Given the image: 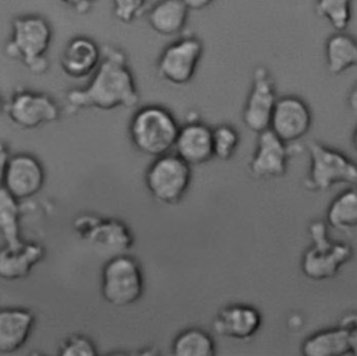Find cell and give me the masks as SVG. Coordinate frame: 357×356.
Here are the masks:
<instances>
[{
  "instance_id": "1",
  "label": "cell",
  "mask_w": 357,
  "mask_h": 356,
  "mask_svg": "<svg viewBox=\"0 0 357 356\" xmlns=\"http://www.w3.org/2000/svg\"><path fill=\"white\" fill-rule=\"evenodd\" d=\"M102 52V60L91 81L82 88L67 92L66 101L70 109L113 110L138 103L139 92L124 52L110 45H105Z\"/></svg>"
},
{
  "instance_id": "2",
  "label": "cell",
  "mask_w": 357,
  "mask_h": 356,
  "mask_svg": "<svg viewBox=\"0 0 357 356\" xmlns=\"http://www.w3.org/2000/svg\"><path fill=\"white\" fill-rule=\"evenodd\" d=\"M52 42V27L40 15H18L11 22L6 54L22 63L31 73L43 74L47 67V50Z\"/></svg>"
},
{
  "instance_id": "3",
  "label": "cell",
  "mask_w": 357,
  "mask_h": 356,
  "mask_svg": "<svg viewBox=\"0 0 357 356\" xmlns=\"http://www.w3.org/2000/svg\"><path fill=\"white\" fill-rule=\"evenodd\" d=\"M180 127L170 110L159 105H146L132 114L128 135L137 151L158 158L174 148Z\"/></svg>"
},
{
  "instance_id": "4",
  "label": "cell",
  "mask_w": 357,
  "mask_h": 356,
  "mask_svg": "<svg viewBox=\"0 0 357 356\" xmlns=\"http://www.w3.org/2000/svg\"><path fill=\"white\" fill-rule=\"evenodd\" d=\"M308 235L312 243L301 257L303 275L311 281L333 279L353 258L351 246L331 239L328 223L324 221H312L308 225Z\"/></svg>"
},
{
  "instance_id": "5",
  "label": "cell",
  "mask_w": 357,
  "mask_h": 356,
  "mask_svg": "<svg viewBox=\"0 0 357 356\" xmlns=\"http://www.w3.org/2000/svg\"><path fill=\"white\" fill-rule=\"evenodd\" d=\"M145 278L138 260L128 253L110 255L100 271V295L114 307L135 304L144 295Z\"/></svg>"
},
{
  "instance_id": "6",
  "label": "cell",
  "mask_w": 357,
  "mask_h": 356,
  "mask_svg": "<svg viewBox=\"0 0 357 356\" xmlns=\"http://www.w3.org/2000/svg\"><path fill=\"white\" fill-rule=\"evenodd\" d=\"M177 154L153 158L145 172V186L153 200L163 205H176L187 194L192 170Z\"/></svg>"
},
{
  "instance_id": "7",
  "label": "cell",
  "mask_w": 357,
  "mask_h": 356,
  "mask_svg": "<svg viewBox=\"0 0 357 356\" xmlns=\"http://www.w3.org/2000/svg\"><path fill=\"white\" fill-rule=\"evenodd\" d=\"M310 170L305 186L312 191H326L337 184H357V162L343 152L318 141H308Z\"/></svg>"
},
{
  "instance_id": "8",
  "label": "cell",
  "mask_w": 357,
  "mask_h": 356,
  "mask_svg": "<svg viewBox=\"0 0 357 356\" xmlns=\"http://www.w3.org/2000/svg\"><path fill=\"white\" fill-rule=\"evenodd\" d=\"M73 228L79 239L110 255L127 253L135 243L131 229L114 218L82 214L74 219Z\"/></svg>"
},
{
  "instance_id": "9",
  "label": "cell",
  "mask_w": 357,
  "mask_h": 356,
  "mask_svg": "<svg viewBox=\"0 0 357 356\" xmlns=\"http://www.w3.org/2000/svg\"><path fill=\"white\" fill-rule=\"evenodd\" d=\"M204 54V45L197 36H181L169 43L156 61L159 78L172 85L188 84Z\"/></svg>"
},
{
  "instance_id": "10",
  "label": "cell",
  "mask_w": 357,
  "mask_h": 356,
  "mask_svg": "<svg viewBox=\"0 0 357 356\" xmlns=\"http://www.w3.org/2000/svg\"><path fill=\"white\" fill-rule=\"evenodd\" d=\"M4 113L18 128L32 130L50 124L60 117V109L54 99L31 89H18L4 103Z\"/></svg>"
},
{
  "instance_id": "11",
  "label": "cell",
  "mask_w": 357,
  "mask_h": 356,
  "mask_svg": "<svg viewBox=\"0 0 357 356\" xmlns=\"http://www.w3.org/2000/svg\"><path fill=\"white\" fill-rule=\"evenodd\" d=\"M46 170L42 162L31 154L11 155L1 168V188L20 201L32 198L45 186Z\"/></svg>"
},
{
  "instance_id": "12",
  "label": "cell",
  "mask_w": 357,
  "mask_h": 356,
  "mask_svg": "<svg viewBox=\"0 0 357 356\" xmlns=\"http://www.w3.org/2000/svg\"><path fill=\"white\" fill-rule=\"evenodd\" d=\"M278 95L273 78L265 67H255L243 109V123L257 134L268 130Z\"/></svg>"
},
{
  "instance_id": "13",
  "label": "cell",
  "mask_w": 357,
  "mask_h": 356,
  "mask_svg": "<svg viewBox=\"0 0 357 356\" xmlns=\"http://www.w3.org/2000/svg\"><path fill=\"white\" fill-rule=\"evenodd\" d=\"M312 124V113L304 99L296 95L278 98L269 128L284 142L291 144L305 137Z\"/></svg>"
},
{
  "instance_id": "14",
  "label": "cell",
  "mask_w": 357,
  "mask_h": 356,
  "mask_svg": "<svg viewBox=\"0 0 357 356\" xmlns=\"http://www.w3.org/2000/svg\"><path fill=\"white\" fill-rule=\"evenodd\" d=\"M287 142L279 138L271 128L258 134L255 151L250 159L248 169L255 179H276L287 172Z\"/></svg>"
},
{
  "instance_id": "15",
  "label": "cell",
  "mask_w": 357,
  "mask_h": 356,
  "mask_svg": "<svg viewBox=\"0 0 357 356\" xmlns=\"http://www.w3.org/2000/svg\"><path fill=\"white\" fill-rule=\"evenodd\" d=\"M261 324L262 316L259 310L244 303H233L222 307L212 321V327L218 335L236 341L251 339L259 331Z\"/></svg>"
},
{
  "instance_id": "16",
  "label": "cell",
  "mask_w": 357,
  "mask_h": 356,
  "mask_svg": "<svg viewBox=\"0 0 357 356\" xmlns=\"http://www.w3.org/2000/svg\"><path fill=\"white\" fill-rule=\"evenodd\" d=\"M174 151L191 166L212 161L215 158L213 128L201 121L185 123L180 127Z\"/></svg>"
},
{
  "instance_id": "17",
  "label": "cell",
  "mask_w": 357,
  "mask_h": 356,
  "mask_svg": "<svg viewBox=\"0 0 357 356\" xmlns=\"http://www.w3.org/2000/svg\"><path fill=\"white\" fill-rule=\"evenodd\" d=\"M102 54V49L92 38L77 35L66 43L60 56V67L71 78H85L95 73Z\"/></svg>"
},
{
  "instance_id": "18",
  "label": "cell",
  "mask_w": 357,
  "mask_h": 356,
  "mask_svg": "<svg viewBox=\"0 0 357 356\" xmlns=\"http://www.w3.org/2000/svg\"><path fill=\"white\" fill-rule=\"evenodd\" d=\"M45 255V247L38 242L21 240L17 244H4L0 251V276L4 281L24 279Z\"/></svg>"
},
{
  "instance_id": "19",
  "label": "cell",
  "mask_w": 357,
  "mask_h": 356,
  "mask_svg": "<svg viewBox=\"0 0 357 356\" xmlns=\"http://www.w3.org/2000/svg\"><path fill=\"white\" fill-rule=\"evenodd\" d=\"M35 313L24 307H4L0 311V352L20 350L35 327Z\"/></svg>"
},
{
  "instance_id": "20",
  "label": "cell",
  "mask_w": 357,
  "mask_h": 356,
  "mask_svg": "<svg viewBox=\"0 0 357 356\" xmlns=\"http://www.w3.org/2000/svg\"><path fill=\"white\" fill-rule=\"evenodd\" d=\"M300 352L304 356L350 355V329L342 322L333 328L319 329L303 341Z\"/></svg>"
},
{
  "instance_id": "21",
  "label": "cell",
  "mask_w": 357,
  "mask_h": 356,
  "mask_svg": "<svg viewBox=\"0 0 357 356\" xmlns=\"http://www.w3.org/2000/svg\"><path fill=\"white\" fill-rule=\"evenodd\" d=\"M190 10L180 0H158L146 13L151 29L160 36H174L183 32Z\"/></svg>"
},
{
  "instance_id": "22",
  "label": "cell",
  "mask_w": 357,
  "mask_h": 356,
  "mask_svg": "<svg viewBox=\"0 0 357 356\" xmlns=\"http://www.w3.org/2000/svg\"><path fill=\"white\" fill-rule=\"evenodd\" d=\"M325 63L332 75L357 68V40L343 32H335L325 42Z\"/></svg>"
},
{
  "instance_id": "23",
  "label": "cell",
  "mask_w": 357,
  "mask_h": 356,
  "mask_svg": "<svg viewBox=\"0 0 357 356\" xmlns=\"http://www.w3.org/2000/svg\"><path fill=\"white\" fill-rule=\"evenodd\" d=\"M326 223L340 232L357 228V184L340 191L326 208Z\"/></svg>"
},
{
  "instance_id": "24",
  "label": "cell",
  "mask_w": 357,
  "mask_h": 356,
  "mask_svg": "<svg viewBox=\"0 0 357 356\" xmlns=\"http://www.w3.org/2000/svg\"><path fill=\"white\" fill-rule=\"evenodd\" d=\"M172 353L174 356H213L216 343L209 332L191 327L176 335L172 343Z\"/></svg>"
},
{
  "instance_id": "25",
  "label": "cell",
  "mask_w": 357,
  "mask_h": 356,
  "mask_svg": "<svg viewBox=\"0 0 357 356\" xmlns=\"http://www.w3.org/2000/svg\"><path fill=\"white\" fill-rule=\"evenodd\" d=\"M20 200L13 197L8 191L1 188L0 191V229L4 239V244H17L21 240Z\"/></svg>"
},
{
  "instance_id": "26",
  "label": "cell",
  "mask_w": 357,
  "mask_h": 356,
  "mask_svg": "<svg viewBox=\"0 0 357 356\" xmlns=\"http://www.w3.org/2000/svg\"><path fill=\"white\" fill-rule=\"evenodd\" d=\"M315 13L335 31L343 32L353 17V0H315Z\"/></svg>"
},
{
  "instance_id": "27",
  "label": "cell",
  "mask_w": 357,
  "mask_h": 356,
  "mask_svg": "<svg viewBox=\"0 0 357 356\" xmlns=\"http://www.w3.org/2000/svg\"><path fill=\"white\" fill-rule=\"evenodd\" d=\"M240 144L238 131L230 124H220L213 128V151L215 158L230 161Z\"/></svg>"
},
{
  "instance_id": "28",
  "label": "cell",
  "mask_w": 357,
  "mask_h": 356,
  "mask_svg": "<svg viewBox=\"0 0 357 356\" xmlns=\"http://www.w3.org/2000/svg\"><path fill=\"white\" fill-rule=\"evenodd\" d=\"M60 356H96L98 348L95 342L81 334L66 336L59 346Z\"/></svg>"
},
{
  "instance_id": "29",
  "label": "cell",
  "mask_w": 357,
  "mask_h": 356,
  "mask_svg": "<svg viewBox=\"0 0 357 356\" xmlns=\"http://www.w3.org/2000/svg\"><path fill=\"white\" fill-rule=\"evenodd\" d=\"M146 0H112V11L117 21L131 24L137 21L145 10Z\"/></svg>"
},
{
  "instance_id": "30",
  "label": "cell",
  "mask_w": 357,
  "mask_h": 356,
  "mask_svg": "<svg viewBox=\"0 0 357 356\" xmlns=\"http://www.w3.org/2000/svg\"><path fill=\"white\" fill-rule=\"evenodd\" d=\"M342 324L350 329V355L357 356V314H347Z\"/></svg>"
},
{
  "instance_id": "31",
  "label": "cell",
  "mask_w": 357,
  "mask_h": 356,
  "mask_svg": "<svg viewBox=\"0 0 357 356\" xmlns=\"http://www.w3.org/2000/svg\"><path fill=\"white\" fill-rule=\"evenodd\" d=\"M63 4L68 6L78 14H88L98 0H60Z\"/></svg>"
},
{
  "instance_id": "32",
  "label": "cell",
  "mask_w": 357,
  "mask_h": 356,
  "mask_svg": "<svg viewBox=\"0 0 357 356\" xmlns=\"http://www.w3.org/2000/svg\"><path fill=\"white\" fill-rule=\"evenodd\" d=\"M190 11H201L209 7L215 0H180Z\"/></svg>"
},
{
  "instance_id": "33",
  "label": "cell",
  "mask_w": 357,
  "mask_h": 356,
  "mask_svg": "<svg viewBox=\"0 0 357 356\" xmlns=\"http://www.w3.org/2000/svg\"><path fill=\"white\" fill-rule=\"evenodd\" d=\"M347 106L349 109L357 116V84H354L351 87V89L349 91V95H347Z\"/></svg>"
},
{
  "instance_id": "34",
  "label": "cell",
  "mask_w": 357,
  "mask_h": 356,
  "mask_svg": "<svg viewBox=\"0 0 357 356\" xmlns=\"http://www.w3.org/2000/svg\"><path fill=\"white\" fill-rule=\"evenodd\" d=\"M351 145H353V149L357 152V127L354 128V131L351 134Z\"/></svg>"
}]
</instances>
